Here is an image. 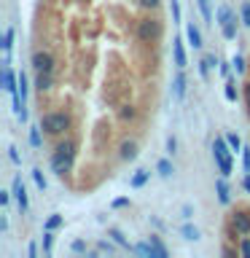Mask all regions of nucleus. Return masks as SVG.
I'll use <instances>...</instances> for the list:
<instances>
[{
	"label": "nucleus",
	"instance_id": "1",
	"mask_svg": "<svg viewBox=\"0 0 250 258\" xmlns=\"http://www.w3.org/2000/svg\"><path fill=\"white\" fill-rule=\"evenodd\" d=\"M76 153H78L76 143H73V140H62V143L54 148L51 159H48V167H51V172L59 175V177H65V175H68L70 169H73V164H76Z\"/></svg>",
	"mask_w": 250,
	"mask_h": 258
},
{
	"label": "nucleus",
	"instance_id": "2",
	"mask_svg": "<svg viewBox=\"0 0 250 258\" xmlns=\"http://www.w3.org/2000/svg\"><path fill=\"white\" fill-rule=\"evenodd\" d=\"M40 126H43L46 135L62 137L73 126V118H70V113H65V110H48V113L40 116Z\"/></svg>",
	"mask_w": 250,
	"mask_h": 258
},
{
	"label": "nucleus",
	"instance_id": "3",
	"mask_svg": "<svg viewBox=\"0 0 250 258\" xmlns=\"http://www.w3.org/2000/svg\"><path fill=\"white\" fill-rule=\"evenodd\" d=\"M161 35H164V24L159 19L143 16V19L137 22V40H140V43H156V40H161Z\"/></svg>",
	"mask_w": 250,
	"mask_h": 258
},
{
	"label": "nucleus",
	"instance_id": "4",
	"mask_svg": "<svg viewBox=\"0 0 250 258\" xmlns=\"http://www.w3.org/2000/svg\"><path fill=\"white\" fill-rule=\"evenodd\" d=\"M231 145L226 143V137H218V140L213 143V156L218 161V169H221V175L223 177H229L231 175Z\"/></svg>",
	"mask_w": 250,
	"mask_h": 258
},
{
	"label": "nucleus",
	"instance_id": "5",
	"mask_svg": "<svg viewBox=\"0 0 250 258\" xmlns=\"http://www.w3.org/2000/svg\"><path fill=\"white\" fill-rule=\"evenodd\" d=\"M215 19H218V24H221V32H223L226 40H234V38H237V22H242V19H237V14H234L229 6H221V8H218V11H215Z\"/></svg>",
	"mask_w": 250,
	"mask_h": 258
},
{
	"label": "nucleus",
	"instance_id": "6",
	"mask_svg": "<svg viewBox=\"0 0 250 258\" xmlns=\"http://www.w3.org/2000/svg\"><path fill=\"white\" fill-rule=\"evenodd\" d=\"M231 229L237 231L239 237H247L250 234V210H245V207L234 210L231 213Z\"/></svg>",
	"mask_w": 250,
	"mask_h": 258
},
{
	"label": "nucleus",
	"instance_id": "7",
	"mask_svg": "<svg viewBox=\"0 0 250 258\" xmlns=\"http://www.w3.org/2000/svg\"><path fill=\"white\" fill-rule=\"evenodd\" d=\"M54 56L48 51H35L32 54V70L35 73H54Z\"/></svg>",
	"mask_w": 250,
	"mask_h": 258
},
{
	"label": "nucleus",
	"instance_id": "8",
	"mask_svg": "<svg viewBox=\"0 0 250 258\" xmlns=\"http://www.w3.org/2000/svg\"><path fill=\"white\" fill-rule=\"evenodd\" d=\"M11 191H14V199H16V205H19V213L24 215L30 210V202H27V191H24V183H22V177L16 175L14 177V183H11Z\"/></svg>",
	"mask_w": 250,
	"mask_h": 258
},
{
	"label": "nucleus",
	"instance_id": "9",
	"mask_svg": "<svg viewBox=\"0 0 250 258\" xmlns=\"http://www.w3.org/2000/svg\"><path fill=\"white\" fill-rule=\"evenodd\" d=\"M3 89H6L8 94L19 92V76H14V70L8 68V59L3 62Z\"/></svg>",
	"mask_w": 250,
	"mask_h": 258
},
{
	"label": "nucleus",
	"instance_id": "10",
	"mask_svg": "<svg viewBox=\"0 0 250 258\" xmlns=\"http://www.w3.org/2000/svg\"><path fill=\"white\" fill-rule=\"evenodd\" d=\"M137 153H140V148H137L135 140H124V143L118 145V159L121 161H135Z\"/></svg>",
	"mask_w": 250,
	"mask_h": 258
},
{
	"label": "nucleus",
	"instance_id": "11",
	"mask_svg": "<svg viewBox=\"0 0 250 258\" xmlns=\"http://www.w3.org/2000/svg\"><path fill=\"white\" fill-rule=\"evenodd\" d=\"M172 54H175L177 70H183L189 62H185V48H183V40H180V38H175V40H172Z\"/></svg>",
	"mask_w": 250,
	"mask_h": 258
},
{
	"label": "nucleus",
	"instance_id": "12",
	"mask_svg": "<svg viewBox=\"0 0 250 258\" xmlns=\"http://www.w3.org/2000/svg\"><path fill=\"white\" fill-rule=\"evenodd\" d=\"M172 94H175V100H183L185 97V76H183V70H177V76L172 78Z\"/></svg>",
	"mask_w": 250,
	"mask_h": 258
},
{
	"label": "nucleus",
	"instance_id": "13",
	"mask_svg": "<svg viewBox=\"0 0 250 258\" xmlns=\"http://www.w3.org/2000/svg\"><path fill=\"white\" fill-rule=\"evenodd\" d=\"M215 64H221V62H218V56H215V54H207L205 59L199 62V76L207 81V76H210V68H215Z\"/></svg>",
	"mask_w": 250,
	"mask_h": 258
},
{
	"label": "nucleus",
	"instance_id": "14",
	"mask_svg": "<svg viewBox=\"0 0 250 258\" xmlns=\"http://www.w3.org/2000/svg\"><path fill=\"white\" fill-rule=\"evenodd\" d=\"M51 73H38V76H35V89H38V92L40 94H43V92H51Z\"/></svg>",
	"mask_w": 250,
	"mask_h": 258
},
{
	"label": "nucleus",
	"instance_id": "15",
	"mask_svg": "<svg viewBox=\"0 0 250 258\" xmlns=\"http://www.w3.org/2000/svg\"><path fill=\"white\" fill-rule=\"evenodd\" d=\"M215 191H218V202H221V205H229L231 202V191H229V185H226L223 175H221V180L215 183Z\"/></svg>",
	"mask_w": 250,
	"mask_h": 258
},
{
	"label": "nucleus",
	"instance_id": "16",
	"mask_svg": "<svg viewBox=\"0 0 250 258\" xmlns=\"http://www.w3.org/2000/svg\"><path fill=\"white\" fill-rule=\"evenodd\" d=\"M185 38H189V43L194 48H202V32H199L197 24H189V27H185Z\"/></svg>",
	"mask_w": 250,
	"mask_h": 258
},
{
	"label": "nucleus",
	"instance_id": "17",
	"mask_svg": "<svg viewBox=\"0 0 250 258\" xmlns=\"http://www.w3.org/2000/svg\"><path fill=\"white\" fill-rule=\"evenodd\" d=\"M148 177H151L148 169H137V172L132 175V180H129V185H132V188H143V185L148 183Z\"/></svg>",
	"mask_w": 250,
	"mask_h": 258
},
{
	"label": "nucleus",
	"instance_id": "18",
	"mask_svg": "<svg viewBox=\"0 0 250 258\" xmlns=\"http://www.w3.org/2000/svg\"><path fill=\"white\" fill-rule=\"evenodd\" d=\"M223 94H226V100H229V102H237V100H239L237 81H234V78H226V89H223Z\"/></svg>",
	"mask_w": 250,
	"mask_h": 258
},
{
	"label": "nucleus",
	"instance_id": "19",
	"mask_svg": "<svg viewBox=\"0 0 250 258\" xmlns=\"http://www.w3.org/2000/svg\"><path fill=\"white\" fill-rule=\"evenodd\" d=\"M135 253H140V255H145V258H159L156 247L151 245V239H148V242H140V245H135Z\"/></svg>",
	"mask_w": 250,
	"mask_h": 258
},
{
	"label": "nucleus",
	"instance_id": "20",
	"mask_svg": "<svg viewBox=\"0 0 250 258\" xmlns=\"http://www.w3.org/2000/svg\"><path fill=\"white\" fill-rule=\"evenodd\" d=\"M180 234H183V239H189V242H197L202 237L199 229H197V226H191V223H183L180 226Z\"/></svg>",
	"mask_w": 250,
	"mask_h": 258
},
{
	"label": "nucleus",
	"instance_id": "21",
	"mask_svg": "<svg viewBox=\"0 0 250 258\" xmlns=\"http://www.w3.org/2000/svg\"><path fill=\"white\" fill-rule=\"evenodd\" d=\"M118 118L121 121H135L137 118V108H135V105H121V108H118Z\"/></svg>",
	"mask_w": 250,
	"mask_h": 258
},
{
	"label": "nucleus",
	"instance_id": "22",
	"mask_svg": "<svg viewBox=\"0 0 250 258\" xmlns=\"http://www.w3.org/2000/svg\"><path fill=\"white\" fill-rule=\"evenodd\" d=\"M156 172H159L161 177H169V175L175 172L172 161H169V159H159V164H156Z\"/></svg>",
	"mask_w": 250,
	"mask_h": 258
},
{
	"label": "nucleus",
	"instance_id": "23",
	"mask_svg": "<svg viewBox=\"0 0 250 258\" xmlns=\"http://www.w3.org/2000/svg\"><path fill=\"white\" fill-rule=\"evenodd\" d=\"M108 234L113 237V242H116V245H121V247H127V250H132V253H135V245H129V242H127V237H124V234H121L118 229H110Z\"/></svg>",
	"mask_w": 250,
	"mask_h": 258
},
{
	"label": "nucleus",
	"instance_id": "24",
	"mask_svg": "<svg viewBox=\"0 0 250 258\" xmlns=\"http://www.w3.org/2000/svg\"><path fill=\"white\" fill-rule=\"evenodd\" d=\"M197 6H199L202 16H205V22L213 24V6H210V0H197Z\"/></svg>",
	"mask_w": 250,
	"mask_h": 258
},
{
	"label": "nucleus",
	"instance_id": "25",
	"mask_svg": "<svg viewBox=\"0 0 250 258\" xmlns=\"http://www.w3.org/2000/svg\"><path fill=\"white\" fill-rule=\"evenodd\" d=\"M40 129H43V126H30V145H32V148H40V145H43V137H40Z\"/></svg>",
	"mask_w": 250,
	"mask_h": 258
},
{
	"label": "nucleus",
	"instance_id": "26",
	"mask_svg": "<svg viewBox=\"0 0 250 258\" xmlns=\"http://www.w3.org/2000/svg\"><path fill=\"white\" fill-rule=\"evenodd\" d=\"M148 239H151V245L156 247V253H159V258H167V255H169V253H167V247H164V242H161V239L156 237V234H151Z\"/></svg>",
	"mask_w": 250,
	"mask_h": 258
},
{
	"label": "nucleus",
	"instance_id": "27",
	"mask_svg": "<svg viewBox=\"0 0 250 258\" xmlns=\"http://www.w3.org/2000/svg\"><path fill=\"white\" fill-rule=\"evenodd\" d=\"M11 46H14V27H8L3 32V51H6V56L11 54Z\"/></svg>",
	"mask_w": 250,
	"mask_h": 258
},
{
	"label": "nucleus",
	"instance_id": "28",
	"mask_svg": "<svg viewBox=\"0 0 250 258\" xmlns=\"http://www.w3.org/2000/svg\"><path fill=\"white\" fill-rule=\"evenodd\" d=\"M226 143L231 145V151H234V153H239L242 148H245V145H242V137H239V135H226Z\"/></svg>",
	"mask_w": 250,
	"mask_h": 258
},
{
	"label": "nucleus",
	"instance_id": "29",
	"mask_svg": "<svg viewBox=\"0 0 250 258\" xmlns=\"http://www.w3.org/2000/svg\"><path fill=\"white\" fill-rule=\"evenodd\" d=\"M32 180H35V185H38L40 191L48 188V183H46V177H43V169H32Z\"/></svg>",
	"mask_w": 250,
	"mask_h": 258
},
{
	"label": "nucleus",
	"instance_id": "30",
	"mask_svg": "<svg viewBox=\"0 0 250 258\" xmlns=\"http://www.w3.org/2000/svg\"><path fill=\"white\" fill-rule=\"evenodd\" d=\"M137 6H140L143 11H156L161 6V0H137Z\"/></svg>",
	"mask_w": 250,
	"mask_h": 258
},
{
	"label": "nucleus",
	"instance_id": "31",
	"mask_svg": "<svg viewBox=\"0 0 250 258\" xmlns=\"http://www.w3.org/2000/svg\"><path fill=\"white\" fill-rule=\"evenodd\" d=\"M51 245H54V234L46 229V234H43V253L46 255H51Z\"/></svg>",
	"mask_w": 250,
	"mask_h": 258
},
{
	"label": "nucleus",
	"instance_id": "32",
	"mask_svg": "<svg viewBox=\"0 0 250 258\" xmlns=\"http://www.w3.org/2000/svg\"><path fill=\"white\" fill-rule=\"evenodd\" d=\"M239 16H242V24L250 27V3H242L239 6Z\"/></svg>",
	"mask_w": 250,
	"mask_h": 258
},
{
	"label": "nucleus",
	"instance_id": "33",
	"mask_svg": "<svg viewBox=\"0 0 250 258\" xmlns=\"http://www.w3.org/2000/svg\"><path fill=\"white\" fill-rule=\"evenodd\" d=\"M59 226H62V215H51V218L46 221V229H48V231L59 229Z\"/></svg>",
	"mask_w": 250,
	"mask_h": 258
},
{
	"label": "nucleus",
	"instance_id": "34",
	"mask_svg": "<svg viewBox=\"0 0 250 258\" xmlns=\"http://www.w3.org/2000/svg\"><path fill=\"white\" fill-rule=\"evenodd\" d=\"M231 64H234V70H237V73H245V68H247V64H245V56H234V59H231Z\"/></svg>",
	"mask_w": 250,
	"mask_h": 258
},
{
	"label": "nucleus",
	"instance_id": "35",
	"mask_svg": "<svg viewBox=\"0 0 250 258\" xmlns=\"http://www.w3.org/2000/svg\"><path fill=\"white\" fill-rule=\"evenodd\" d=\"M113 250H116V247H113L110 242H105V239H100V242H97V253H108V255H110Z\"/></svg>",
	"mask_w": 250,
	"mask_h": 258
},
{
	"label": "nucleus",
	"instance_id": "36",
	"mask_svg": "<svg viewBox=\"0 0 250 258\" xmlns=\"http://www.w3.org/2000/svg\"><path fill=\"white\" fill-rule=\"evenodd\" d=\"M175 151H177V140H175V135H169L167 137V153H169V156H175Z\"/></svg>",
	"mask_w": 250,
	"mask_h": 258
},
{
	"label": "nucleus",
	"instance_id": "37",
	"mask_svg": "<svg viewBox=\"0 0 250 258\" xmlns=\"http://www.w3.org/2000/svg\"><path fill=\"white\" fill-rule=\"evenodd\" d=\"M113 210H121V207H129V197H121V199H113L110 202Z\"/></svg>",
	"mask_w": 250,
	"mask_h": 258
},
{
	"label": "nucleus",
	"instance_id": "38",
	"mask_svg": "<svg viewBox=\"0 0 250 258\" xmlns=\"http://www.w3.org/2000/svg\"><path fill=\"white\" fill-rule=\"evenodd\" d=\"M172 22L180 24V3L177 0H172Z\"/></svg>",
	"mask_w": 250,
	"mask_h": 258
},
{
	"label": "nucleus",
	"instance_id": "39",
	"mask_svg": "<svg viewBox=\"0 0 250 258\" xmlns=\"http://www.w3.org/2000/svg\"><path fill=\"white\" fill-rule=\"evenodd\" d=\"M239 253L250 258V239H247V237H242V242H239Z\"/></svg>",
	"mask_w": 250,
	"mask_h": 258
},
{
	"label": "nucleus",
	"instance_id": "40",
	"mask_svg": "<svg viewBox=\"0 0 250 258\" xmlns=\"http://www.w3.org/2000/svg\"><path fill=\"white\" fill-rule=\"evenodd\" d=\"M70 250H73V253H86V242L76 239V242H73V245H70Z\"/></svg>",
	"mask_w": 250,
	"mask_h": 258
},
{
	"label": "nucleus",
	"instance_id": "41",
	"mask_svg": "<svg viewBox=\"0 0 250 258\" xmlns=\"http://www.w3.org/2000/svg\"><path fill=\"white\" fill-rule=\"evenodd\" d=\"M8 159H11L14 164H22V156H19V151H16L14 145H11V148H8Z\"/></svg>",
	"mask_w": 250,
	"mask_h": 258
},
{
	"label": "nucleus",
	"instance_id": "42",
	"mask_svg": "<svg viewBox=\"0 0 250 258\" xmlns=\"http://www.w3.org/2000/svg\"><path fill=\"white\" fill-rule=\"evenodd\" d=\"M242 164H245V172H250V148H242Z\"/></svg>",
	"mask_w": 250,
	"mask_h": 258
},
{
	"label": "nucleus",
	"instance_id": "43",
	"mask_svg": "<svg viewBox=\"0 0 250 258\" xmlns=\"http://www.w3.org/2000/svg\"><path fill=\"white\" fill-rule=\"evenodd\" d=\"M27 258H38V245H35V242H30V245H27Z\"/></svg>",
	"mask_w": 250,
	"mask_h": 258
},
{
	"label": "nucleus",
	"instance_id": "44",
	"mask_svg": "<svg viewBox=\"0 0 250 258\" xmlns=\"http://www.w3.org/2000/svg\"><path fill=\"white\" fill-rule=\"evenodd\" d=\"M11 194H14V191H0V205H3V207L11 202Z\"/></svg>",
	"mask_w": 250,
	"mask_h": 258
},
{
	"label": "nucleus",
	"instance_id": "45",
	"mask_svg": "<svg viewBox=\"0 0 250 258\" xmlns=\"http://www.w3.org/2000/svg\"><path fill=\"white\" fill-rule=\"evenodd\" d=\"M191 213H194V207L191 205H183V218H185V221L191 218Z\"/></svg>",
	"mask_w": 250,
	"mask_h": 258
},
{
	"label": "nucleus",
	"instance_id": "46",
	"mask_svg": "<svg viewBox=\"0 0 250 258\" xmlns=\"http://www.w3.org/2000/svg\"><path fill=\"white\" fill-rule=\"evenodd\" d=\"M218 70H221V76H223V78H229V64H223V62H221V64H218Z\"/></svg>",
	"mask_w": 250,
	"mask_h": 258
},
{
	"label": "nucleus",
	"instance_id": "47",
	"mask_svg": "<svg viewBox=\"0 0 250 258\" xmlns=\"http://www.w3.org/2000/svg\"><path fill=\"white\" fill-rule=\"evenodd\" d=\"M237 253H239V250H237V247H229V245H226V247H223V255H237Z\"/></svg>",
	"mask_w": 250,
	"mask_h": 258
},
{
	"label": "nucleus",
	"instance_id": "48",
	"mask_svg": "<svg viewBox=\"0 0 250 258\" xmlns=\"http://www.w3.org/2000/svg\"><path fill=\"white\" fill-rule=\"evenodd\" d=\"M242 185H245V191H250V172L245 175V180H242Z\"/></svg>",
	"mask_w": 250,
	"mask_h": 258
},
{
	"label": "nucleus",
	"instance_id": "49",
	"mask_svg": "<svg viewBox=\"0 0 250 258\" xmlns=\"http://www.w3.org/2000/svg\"><path fill=\"white\" fill-rule=\"evenodd\" d=\"M245 97H247V102H250V81L245 84Z\"/></svg>",
	"mask_w": 250,
	"mask_h": 258
},
{
	"label": "nucleus",
	"instance_id": "50",
	"mask_svg": "<svg viewBox=\"0 0 250 258\" xmlns=\"http://www.w3.org/2000/svg\"><path fill=\"white\" fill-rule=\"evenodd\" d=\"M247 113H250V102H247Z\"/></svg>",
	"mask_w": 250,
	"mask_h": 258
}]
</instances>
